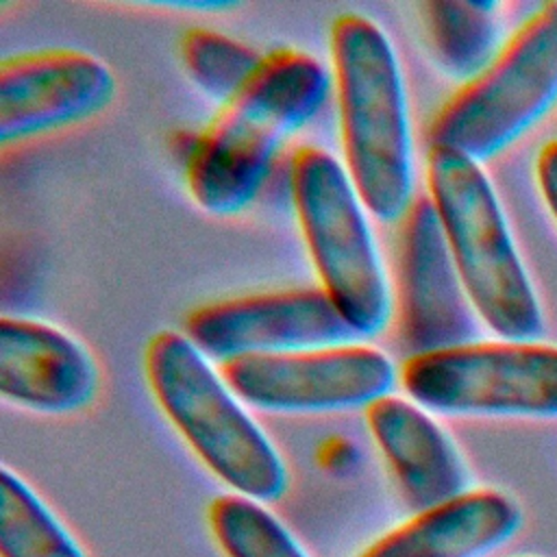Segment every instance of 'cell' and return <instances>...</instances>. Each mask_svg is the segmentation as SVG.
<instances>
[{
  "label": "cell",
  "mask_w": 557,
  "mask_h": 557,
  "mask_svg": "<svg viewBox=\"0 0 557 557\" xmlns=\"http://www.w3.org/2000/svg\"><path fill=\"white\" fill-rule=\"evenodd\" d=\"M555 102L557 2H544L500 46L494 61L440 107L429 126V148H448L483 163L511 146Z\"/></svg>",
  "instance_id": "8992f818"
},
{
  "label": "cell",
  "mask_w": 557,
  "mask_h": 557,
  "mask_svg": "<svg viewBox=\"0 0 557 557\" xmlns=\"http://www.w3.org/2000/svg\"><path fill=\"white\" fill-rule=\"evenodd\" d=\"M100 374L91 352L59 326L0 318V394L7 403L50 416L89 407Z\"/></svg>",
  "instance_id": "7c38bea8"
},
{
  "label": "cell",
  "mask_w": 557,
  "mask_h": 557,
  "mask_svg": "<svg viewBox=\"0 0 557 557\" xmlns=\"http://www.w3.org/2000/svg\"><path fill=\"white\" fill-rule=\"evenodd\" d=\"M189 81L209 98L228 102L263 61L255 48L213 28H189L178 44Z\"/></svg>",
  "instance_id": "ac0fdd59"
},
{
  "label": "cell",
  "mask_w": 557,
  "mask_h": 557,
  "mask_svg": "<svg viewBox=\"0 0 557 557\" xmlns=\"http://www.w3.org/2000/svg\"><path fill=\"white\" fill-rule=\"evenodd\" d=\"M426 187L476 315L500 339L540 337L544 320L535 289L481 163L433 146Z\"/></svg>",
  "instance_id": "277c9868"
},
{
  "label": "cell",
  "mask_w": 557,
  "mask_h": 557,
  "mask_svg": "<svg viewBox=\"0 0 557 557\" xmlns=\"http://www.w3.org/2000/svg\"><path fill=\"white\" fill-rule=\"evenodd\" d=\"M289 181L320 287L361 339L381 335L394 313L392 287L370 211L346 168L324 148L300 146Z\"/></svg>",
  "instance_id": "5b68a950"
},
{
  "label": "cell",
  "mask_w": 557,
  "mask_h": 557,
  "mask_svg": "<svg viewBox=\"0 0 557 557\" xmlns=\"http://www.w3.org/2000/svg\"><path fill=\"white\" fill-rule=\"evenodd\" d=\"M396 278L398 329L411 355L474 342L476 311L429 196H418L400 220Z\"/></svg>",
  "instance_id": "30bf717a"
},
{
  "label": "cell",
  "mask_w": 557,
  "mask_h": 557,
  "mask_svg": "<svg viewBox=\"0 0 557 557\" xmlns=\"http://www.w3.org/2000/svg\"><path fill=\"white\" fill-rule=\"evenodd\" d=\"M333 85L344 168L366 209L400 222L416 200L407 87L387 33L361 13L331 26Z\"/></svg>",
  "instance_id": "7a4b0ae2"
},
{
  "label": "cell",
  "mask_w": 557,
  "mask_h": 557,
  "mask_svg": "<svg viewBox=\"0 0 557 557\" xmlns=\"http://www.w3.org/2000/svg\"><path fill=\"white\" fill-rule=\"evenodd\" d=\"M522 524L516 500L496 490L466 494L416 511L357 557H485L509 542Z\"/></svg>",
  "instance_id": "5bb4252c"
},
{
  "label": "cell",
  "mask_w": 557,
  "mask_h": 557,
  "mask_svg": "<svg viewBox=\"0 0 557 557\" xmlns=\"http://www.w3.org/2000/svg\"><path fill=\"white\" fill-rule=\"evenodd\" d=\"M535 178L542 198L557 222V139L542 146L535 159Z\"/></svg>",
  "instance_id": "d6986e66"
},
{
  "label": "cell",
  "mask_w": 557,
  "mask_h": 557,
  "mask_svg": "<svg viewBox=\"0 0 557 557\" xmlns=\"http://www.w3.org/2000/svg\"><path fill=\"white\" fill-rule=\"evenodd\" d=\"M0 557H87L72 533L15 472H0Z\"/></svg>",
  "instance_id": "2e32d148"
},
{
  "label": "cell",
  "mask_w": 557,
  "mask_h": 557,
  "mask_svg": "<svg viewBox=\"0 0 557 557\" xmlns=\"http://www.w3.org/2000/svg\"><path fill=\"white\" fill-rule=\"evenodd\" d=\"M366 424L400 496L424 511L468 492V468L431 413L411 398L383 396L366 407Z\"/></svg>",
  "instance_id": "4fadbf2b"
},
{
  "label": "cell",
  "mask_w": 557,
  "mask_h": 557,
  "mask_svg": "<svg viewBox=\"0 0 557 557\" xmlns=\"http://www.w3.org/2000/svg\"><path fill=\"white\" fill-rule=\"evenodd\" d=\"M398 381L433 413L557 420V346L500 339L409 355Z\"/></svg>",
  "instance_id": "52a82bcc"
},
{
  "label": "cell",
  "mask_w": 557,
  "mask_h": 557,
  "mask_svg": "<svg viewBox=\"0 0 557 557\" xmlns=\"http://www.w3.org/2000/svg\"><path fill=\"white\" fill-rule=\"evenodd\" d=\"M333 72L296 48L263 54L252 78L213 115L185 159L194 202L211 215L250 207L283 144L326 104Z\"/></svg>",
  "instance_id": "6da1fadb"
},
{
  "label": "cell",
  "mask_w": 557,
  "mask_h": 557,
  "mask_svg": "<svg viewBox=\"0 0 557 557\" xmlns=\"http://www.w3.org/2000/svg\"><path fill=\"white\" fill-rule=\"evenodd\" d=\"M144 374L165 418L224 485L257 503L285 494L289 476L281 453L185 333L152 335Z\"/></svg>",
  "instance_id": "3957f363"
},
{
  "label": "cell",
  "mask_w": 557,
  "mask_h": 557,
  "mask_svg": "<svg viewBox=\"0 0 557 557\" xmlns=\"http://www.w3.org/2000/svg\"><path fill=\"white\" fill-rule=\"evenodd\" d=\"M220 374L242 403L281 413L366 409L398 383L394 361L363 342L239 357Z\"/></svg>",
  "instance_id": "ba28073f"
},
{
  "label": "cell",
  "mask_w": 557,
  "mask_h": 557,
  "mask_svg": "<svg viewBox=\"0 0 557 557\" xmlns=\"http://www.w3.org/2000/svg\"><path fill=\"white\" fill-rule=\"evenodd\" d=\"M207 520L224 557H309L289 529L252 498L220 494L209 503Z\"/></svg>",
  "instance_id": "e0dca14e"
},
{
  "label": "cell",
  "mask_w": 557,
  "mask_h": 557,
  "mask_svg": "<svg viewBox=\"0 0 557 557\" xmlns=\"http://www.w3.org/2000/svg\"><path fill=\"white\" fill-rule=\"evenodd\" d=\"M435 65L470 83L498 54V4L487 0H426L418 4Z\"/></svg>",
  "instance_id": "9a60e30c"
},
{
  "label": "cell",
  "mask_w": 557,
  "mask_h": 557,
  "mask_svg": "<svg viewBox=\"0 0 557 557\" xmlns=\"http://www.w3.org/2000/svg\"><path fill=\"white\" fill-rule=\"evenodd\" d=\"M185 335L220 363L361 342L322 287H294L224 298L196 307Z\"/></svg>",
  "instance_id": "9c48e42d"
},
{
  "label": "cell",
  "mask_w": 557,
  "mask_h": 557,
  "mask_svg": "<svg viewBox=\"0 0 557 557\" xmlns=\"http://www.w3.org/2000/svg\"><path fill=\"white\" fill-rule=\"evenodd\" d=\"M115 76L98 57L50 48L0 61V144L81 124L104 111L115 96Z\"/></svg>",
  "instance_id": "8fae6325"
}]
</instances>
